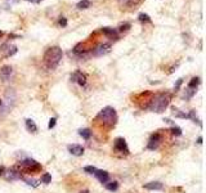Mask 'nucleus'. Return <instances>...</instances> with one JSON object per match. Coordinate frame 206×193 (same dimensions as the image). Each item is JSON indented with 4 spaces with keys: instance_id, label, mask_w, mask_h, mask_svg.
<instances>
[{
    "instance_id": "nucleus-34",
    "label": "nucleus",
    "mask_w": 206,
    "mask_h": 193,
    "mask_svg": "<svg viewBox=\"0 0 206 193\" xmlns=\"http://www.w3.org/2000/svg\"><path fill=\"white\" fill-rule=\"evenodd\" d=\"M27 1H31V3H34V4H39V3L43 1V0H27Z\"/></svg>"
},
{
    "instance_id": "nucleus-38",
    "label": "nucleus",
    "mask_w": 206,
    "mask_h": 193,
    "mask_svg": "<svg viewBox=\"0 0 206 193\" xmlns=\"http://www.w3.org/2000/svg\"><path fill=\"white\" fill-rule=\"evenodd\" d=\"M1 106H3V100L0 99V107H1Z\"/></svg>"
},
{
    "instance_id": "nucleus-14",
    "label": "nucleus",
    "mask_w": 206,
    "mask_h": 193,
    "mask_svg": "<svg viewBox=\"0 0 206 193\" xmlns=\"http://www.w3.org/2000/svg\"><path fill=\"white\" fill-rule=\"evenodd\" d=\"M143 0H119L121 7H128V8H134L139 5Z\"/></svg>"
},
{
    "instance_id": "nucleus-21",
    "label": "nucleus",
    "mask_w": 206,
    "mask_h": 193,
    "mask_svg": "<svg viewBox=\"0 0 206 193\" xmlns=\"http://www.w3.org/2000/svg\"><path fill=\"white\" fill-rule=\"evenodd\" d=\"M200 82H201V81H200L198 77H193V79L189 81V84H188V88H191V89H196V88L200 85Z\"/></svg>"
},
{
    "instance_id": "nucleus-11",
    "label": "nucleus",
    "mask_w": 206,
    "mask_h": 193,
    "mask_svg": "<svg viewBox=\"0 0 206 193\" xmlns=\"http://www.w3.org/2000/svg\"><path fill=\"white\" fill-rule=\"evenodd\" d=\"M68 151H70L71 154H74V156H83V153H84V148L81 147V145L79 144H70L68 145Z\"/></svg>"
},
{
    "instance_id": "nucleus-20",
    "label": "nucleus",
    "mask_w": 206,
    "mask_h": 193,
    "mask_svg": "<svg viewBox=\"0 0 206 193\" xmlns=\"http://www.w3.org/2000/svg\"><path fill=\"white\" fill-rule=\"evenodd\" d=\"M79 134L81 135L84 139H86V140H88V139L90 138V135H92V131H90L89 129H80V130H79Z\"/></svg>"
},
{
    "instance_id": "nucleus-35",
    "label": "nucleus",
    "mask_w": 206,
    "mask_h": 193,
    "mask_svg": "<svg viewBox=\"0 0 206 193\" xmlns=\"http://www.w3.org/2000/svg\"><path fill=\"white\" fill-rule=\"evenodd\" d=\"M197 143H198V144L202 143V136H198V139H197Z\"/></svg>"
},
{
    "instance_id": "nucleus-12",
    "label": "nucleus",
    "mask_w": 206,
    "mask_h": 193,
    "mask_svg": "<svg viewBox=\"0 0 206 193\" xmlns=\"http://www.w3.org/2000/svg\"><path fill=\"white\" fill-rule=\"evenodd\" d=\"M95 178H97L98 180H99L101 183H107L110 180V174L107 173V171H103V170H97L94 173Z\"/></svg>"
},
{
    "instance_id": "nucleus-6",
    "label": "nucleus",
    "mask_w": 206,
    "mask_h": 193,
    "mask_svg": "<svg viewBox=\"0 0 206 193\" xmlns=\"http://www.w3.org/2000/svg\"><path fill=\"white\" fill-rule=\"evenodd\" d=\"M0 52L3 53V55L4 57H12V55H14L17 53V46H14V45H10V44H8V43H5V44H3L1 46H0Z\"/></svg>"
},
{
    "instance_id": "nucleus-31",
    "label": "nucleus",
    "mask_w": 206,
    "mask_h": 193,
    "mask_svg": "<svg viewBox=\"0 0 206 193\" xmlns=\"http://www.w3.org/2000/svg\"><path fill=\"white\" fill-rule=\"evenodd\" d=\"M55 121H57L55 117L50 118V120H49V124H48V129H53V127L55 126Z\"/></svg>"
},
{
    "instance_id": "nucleus-27",
    "label": "nucleus",
    "mask_w": 206,
    "mask_h": 193,
    "mask_svg": "<svg viewBox=\"0 0 206 193\" xmlns=\"http://www.w3.org/2000/svg\"><path fill=\"white\" fill-rule=\"evenodd\" d=\"M97 170L98 169L94 167V166H85L84 167V171H86V173H89V174H94Z\"/></svg>"
},
{
    "instance_id": "nucleus-15",
    "label": "nucleus",
    "mask_w": 206,
    "mask_h": 193,
    "mask_svg": "<svg viewBox=\"0 0 206 193\" xmlns=\"http://www.w3.org/2000/svg\"><path fill=\"white\" fill-rule=\"evenodd\" d=\"M144 188L152 189V191H161V189L164 188V185H162V183H160V182H151V183L144 184Z\"/></svg>"
},
{
    "instance_id": "nucleus-13",
    "label": "nucleus",
    "mask_w": 206,
    "mask_h": 193,
    "mask_svg": "<svg viewBox=\"0 0 206 193\" xmlns=\"http://www.w3.org/2000/svg\"><path fill=\"white\" fill-rule=\"evenodd\" d=\"M5 179L7 180H18V179H22V175L17 170H9L5 173Z\"/></svg>"
},
{
    "instance_id": "nucleus-8",
    "label": "nucleus",
    "mask_w": 206,
    "mask_h": 193,
    "mask_svg": "<svg viewBox=\"0 0 206 193\" xmlns=\"http://www.w3.org/2000/svg\"><path fill=\"white\" fill-rule=\"evenodd\" d=\"M161 142V134H159V133H155L150 138V142H148V149H156L157 147H159Z\"/></svg>"
},
{
    "instance_id": "nucleus-23",
    "label": "nucleus",
    "mask_w": 206,
    "mask_h": 193,
    "mask_svg": "<svg viewBox=\"0 0 206 193\" xmlns=\"http://www.w3.org/2000/svg\"><path fill=\"white\" fill-rule=\"evenodd\" d=\"M170 131H171V134L173 135H175V136H180L182 135V129L179 126H173L171 129H170Z\"/></svg>"
},
{
    "instance_id": "nucleus-22",
    "label": "nucleus",
    "mask_w": 206,
    "mask_h": 193,
    "mask_svg": "<svg viewBox=\"0 0 206 193\" xmlns=\"http://www.w3.org/2000/svg\"><path fill=\"white\" fill-rule=\"evenodd\" d=\"M106 188L111 192H115L119 188V183L117 182H111V183H106Z\"/></svg>"
},
{
    "instance_id": "nucleus-3",
    "label": "nucleus",
    "mask_w": 206,
    "mask_h": 193,
    "mask_svg": "<svg viewBox=\"0 0 206 193\" xmlns=\"http://www.w3.org/2000/svg\"><path fill=\"white\" fill-rule=\"evenodd\" d=\"M95 118H97V121H101L103 125L112 127L115 126L116 121H117V115H116L115 108L108 106V107H104L103 109H101Z\"/></svg>"
},
{
    "instance_id": "nucleus-26",
    "label": "nucleus",
    "mask_w": 206,
    "mask_h": 193,
    "mask_svg": "<svg viewBox=\"0 0 206 193\" xmlns=\"http://www.w3.org/2000/svg\"><path fill=\"white\" fill-rule=\"evenodd\" d=\"M195 94H196V89H191V88H188L187 90H186V95H184V97H186L187 99H189V98H192L193 95H195Z\"/></svg>"
},
{
    "instance_id": "nucleus-24",
    "label": "nucleus",
    "mask_w": 206,
    "mask_h": 193,
    "mask_svg": "<svg viewBox=\"0 0 206 193\" xmlns=\"http://www.w3.org/2000/svg\"><path fill=\"white\" fill-rule=\"evenodd\" d=\"M41 183H45V184H49L50 182H52V175L50 174H48V173H45L41 176V180H40Z\"/></svg>"
},
{
    "instance_id": "nucleus-25",
    "label": "nucleus",
    "mask_w": 206,
    "mask_h": 193,
    "mask_svg": "<svg viewBox=\"0 0 206 193\" xmlns=\"http://www.w3.org/2000/svg\"><path fill=\"white\" fill-rule=\"evenodd\" d=\"M138 18H139V21H141V22H151L150 16H148V14H146V13H141Z\"/></svg>"
},
{
    "instance_id": "nucleus-32",
    "label": "nucleus",
    "mask_w": 206,
    "mask_h": 193,
    "mask_svg": "<svg viewBox=\"0 0 206 193\" xmlns=\"http://www.w3.org/2000/svg\"><path fill=\"white\" fill-rule=\"evenodd\" d=\"M59 25H61L62 27H66V26H67V19H66L65 17H61V18H59Z\"/></svg>"
},
{
    "instance_id": "nucleus-4",
    "label": "nucleus",
    "mask_w": 206,
    "mask_h": 193,
    "mask_svg": "<svg viewBox=\"0 0 206 193\" xmlns=\"http://www.w3.org/2000/svg\"><path fill=\"white\" fill-rule=\"evenodd\" d=\"M111 50V44L110 43H104V44H99L98 46H95L92 50V55L94 57H101V55H104Z\"/></svg>"
},
{
    "instance_id": "nucleus-33",
    "label": "nucleus",
    "mask_w": 206,
    "mask_h": 193,
    "mask_svg": "<svg viewBox=\"0 0 206 193\" xmlns=\"http://www.w3.org/2000/svg\"><path fill=\"white\" fill-rule=\"evenodd\" d=\"M182 82H183V80H182V79H179V80H178V82H177V84H175V90H178L179 86H180V85H182Z\"/></svg>"
},
{
    "instance_id": "nucleus-1",
    "label": "nucleus",
    "mask_w": 206,
    "mask_h": 193,
    "mask_svg": "<svg viewBox=\"0 0 206 193\" xmlns=\"http://www.w3.org/2000/svg\"><path fill=\"white\" fill-rule=\"evenodd\" d=\"M62 55H63V53L59 46H52L48 49L44 54V63L48 70H55L61 62Z\"/></svg>"
},
{
    "instance_id": "nucleus-19",
    "label": "nucleus",
    "mask_w": 206,
    "mask_h": 193,
    "mask_svg": "<svg viewBox=\"0 0 206 193\" xmlns=\"http://www.w3.org/2000/svg\"><path fill=\"white\" fill-rule=\"evenodd\" d=\"M173 115H174L175 117H179V118H188V116L184 113V112H182L180 109L175 108V107H173Z\"/></svg>"
},
{
    "instance_id": "nucleus-2",
    "label": "nucleus",
    "mask_w": 206,
    "mask_h": 193,
    "mask_svg": "<svg viewBox=\"0 0 206 193\" xmlns=\"http://www.w3.org/2000/svg\"><path fill=\"white\" fill-rule=\"evenodd\" d=\"M170 103V94L168 93H160L156 94L153 98L151 99V103L148 106V108L152 112H156V113H161L166 109V107Z\"/></svg>"
},
{
    "instance_id": "nucleus-18",
    "label": "nucleus",
    "mask_w": 206,
    "mask_h": 193,
    "mask_svg": "<svg viewBox=\"0 0 206 193\" xmlns=\"http://www.w3.org/2000/svg\"><path fill=\"white\" fill-rule=\"evenodd\" d=\"M77 9H88L90 7V1L89 0H81V1L77 3Z\"/></svg>"
},
{
    "instance_id": "nucleus-16",
    "label": "nucleus",
    "mask_w": 206,
    "mask_h": 193,
    "mask_svg": "<svg viewBox=\"0 0 206 193\" xmlns=\"http://www.w3.org/2000/svg\"><path fill=\"white\" fill-rule=\"evenodd\" d=\"M102 32L104 35H107V36H110L111 39H113V40H117V31H116V30H113V28H110V27H103L102 28Z\"/></svg>"
},
{
    "instance_id": "nucleus-36",
    "label": "nucleus",
    "mask_w": 206,
    "mask_h": 193,
    "mask_svg": "<svg viewBox=\"0 0 206 193\" xmlns=\"http://www.w3.org/2000/svg\"><path fill=\"white\" fill-rule=\"evenodd\" d=\"M3 171H4V167L1 166V167H0V174H3Z\"/></svg>"
},
{
    "instance_id": "nucleus-28",
    "label": "nucleus",
    "mask_w": 206,
    "mask_h": 193,
    "mask_svg": "<svg viewBox=\"0 0 206 193\" xmlns=\"http://www.w3.org/2000/svg\"><path fill=\"white\" fill-rule=\"evenodd\" d=\"M187 116L189 118H192L195 122H198V118H197V116H196V111H193V109H192V111H189V115H187Z\"/></svg>"
},
{
    "instance_id": "nucleus-30",
    "label": "nucleus",
    "mask_w": 206,
    "mask_h": 193,
    "mask_svg": "<svg viewBox=\"0 0 206 193\" xmlns=\"http://www.w3.org/2000/svg\"><path fill=\"white\" fill-rule=\"evenodd\" d=\"M25 182L28 184V185H32V187H37L39 185V183L36 182V180H34V179H25Z\"/></svg>"
},
{
    "instance_id": "nucleus-29",
    "label": "nucleus",
    "mask_w": 206,
    "mask_h": 193,
    "mask_svg": "<svg viewBox=\"0 0 206 193\" xmlns=\"http://www.w3.org/2000/svg\"><path fill=\"white\" fill-rule=\"evenodd\" d=\"M130 28V23H122L120 25V27H119V31H128V30Z\"/></svg>"
},
{
    "instance_id": "nucleus-7",
    "label": "nucleus",
    "mask_w": 206,
    "mask_h": 193,
    "mask_svg": "<svg viewBox=\"0 0 206 193\" xmlns=\"http://www.w3.org/2000/svg\"><path fill=\"white\" fill-rule=\"evenodd\" d=\"M115 149L117 152H121V153H128L129 152V148L126 145V142H125L124 138H117L115 140Z\"/></svg>"
},
{
    "instance_id": "nucleus-9",
    "label": "nucleus",
    "mask_w": 206,
    "mask_h": 193,
    "mask_svg": "<svg viewBox=\"0 0 206 193\" xmlns=\"http://www.w3.org/2000/svg\"><path fill=\"white\" fill-rule=\"evenodd\" d=\"M12 73H13V68L10 66H3L0 68V79H1L3 81H8V80L10 79Z\"/></svg>"
},
{
    "instance_id": "nucleus-17",
    "label": "nucleus",
    "mask_w": 206,
    "mask_h": 193,
    "mask_svg": "<svg viewBox=\"0 0 206 193\" xmlns=\"http://www.w3.org/2000/svg\"><path fill=\"white\" fill-rule=\"evenodd\" d=\"M26 127H27V130H28V131H31V133H36L37 131L36 124H35L31 118H27V120H26Z\"/></svg>"
},
{
    "instance_id": "nucleus-10",
    "label": "nucleus",
    "mask_w": 206,
    "mask_h": 193,
    "mask_svg": "<svg viewBox=\"0 0 206 193\" xmlns=\"http://www.w3.org/2000/svg\"><path fill=\"white\" fill-rule=\"evenodd\" d=\"M71 80H72L74 82H77L80 86H84V85L86 84V77L83 75L80 71H76V72L71 76Z\"/></svg>"
},
{
    "instance_id": "nucleus-39",
    "label": "nucleus",
    "mask_w": 206,
    "mask_h": 193,
    "mask_svg": "<svg viewBox=\"0 0 206 193\" xmlns=\"http://www.w3.org/2000/svg\"><path fill=\"white\" fill-rule=\"evenodd\" d=\"M1 36H3V32H1V31H0V37H1Z\"/></svg>"
},
{
    "instance_id": "nucleus-5",
    "label": "nucleus",
    "mask_w": 206,
    "mask_h": 193,
    "mask_svg": "<svg viewBox=\"0 0 206 193\" xmlns=\"http://www.w3.org/2000/svg\"><path fill=\"white\" fill-rule=\"evenodd\" d=\"M19 166L23 169H27L28 171H34V170H39V169H40L39 162H36L32 158H26V160H23V161H21Z\"/></svg>"
},
{
    "instance_id": "nucleus-37",
    "label": "nucleus",
    "mask_w": 206,
    "mask_h": 193,
    "mask_svg": "<svg viewBox=\"0 0 206 193\" xmlns=\"http://www.w3.org/2000/svg\"><path fill=\"white\" fill-rule=\"evenodd\" d=\"M80 193H89V191H83V192H80Z\"/></svg>"
}]
</instances>
